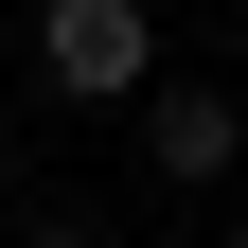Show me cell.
I'll list each match as a JSON object with an SVG mask.
<instances>
[{
	"instance_id": "obj_1",
	"label": "cell",
	"mask_w": 248,
	"mask_h": 248,
	"mask_svg": "<svg viewBox=\"0 0 248 248\" xmlns=\"http://www.w3.org/2000/svg\"><path fill=\"white\" fill-rule=\"evenodd\" d=\"M36 71L71 107H142L160 89V0H36Z\"/></svg>"
},
{
	"instance_id": "obj_2",
	"label": "cell",
	"mask_w": 248,
	"mask_h": 248,
	"mask_svg": "<svg viewBox=\"0 0 248 248\" xmlns=\"http://www.w3.org/2000/svg\"><path fill=\"white\" fill-rule=\"evenodd\" d=\"M142 160H160L177 195H213V177L248 160V89H213V71H160V89H142Z\"/></svg>"
},
{
	"instance_id": "obj_3",
	"label": "cell",
	"mask_w": 248,
	"mask_h": 248,
	"mask_svg": "<svg viewBox=\"0 0 248 248\" xmlns=\"http://www.w3.org/2000/svg\"><path fill=\"white\" fill-rule=\"evenodd\" d=\"M0 195H18V124H0Z\"/></svg>"
},
{
	"instance_id": "obj_4",
	"label": "cell",
	"mask_w": 248,
	"mask_h": 248,
	"mask_svg": "<svg viewBox=\"0 0 248 248\" xmlns=\"http://www.w3.org/2000/svg\"><path fill=\"white\" fill-rule=\"evenodd\" d=\"M231 248H248V213H231Z\"/></svg>"
}]
</instances>
